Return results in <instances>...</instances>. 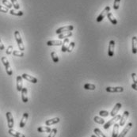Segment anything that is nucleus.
<instances>
[{
	"mask_svg": "<svg viewBox=\"0 0 137 137\" xmlns=\"http://www.w3.org/2000/svg\"><path fill=\"white\" fill-rule=\"evenodd\" d=\"M14 37H15V39H16V41H17V46L19 48V50L23 52L25 50V46H24V44L22 42V40H21V34L19 33V31H15L14 32Z\"/></svg>",
	"mask_w": 137,
	"mask_h": 137,
	"instance_id": "obj_1",
	"label": "nucleus"
},
{
	"mask_svg": "<svg viewBox=\"0 0 137 137\" xmlns=\"http://www.w3.org/2000/svg\"><path fill=\"white\" fill-rule=\"evenodd\" d=\"M2 63H3L4 67L6 68V71H7V73L8 75H12V74H13V71H12L11 70V67H10V63L8 61V59H7V57L5 56H3L2 57Z\"/></svg>",
	"mask_w": 137,
	"mask_h": 137,
	"instance_id": "obj_2",
	"label": "nucleus"
},
{
	"mask_svg": "<svg viewBox=\"0 0 137 137\" xmlns=\"http://www.w3.org/2000/svg\"><path fill=\"white\" fill-rule=\"evenodd\" d=\"M121 117V115L117 114L116 116H114L113 117H112L110 121H109L107 123H105V124L104 125V128H105V129H108V128H109V127L112 126V124H114L116 121H117L118 120H120Z\"/></svg>",
	"mask_w": 137,
	"mask_h": 137,
	"instance_id": "obj_3",
	"label": "nucleus"
},
{
	"mask_svg": "<svg viewBox=\"0 0 137 137\" xmlns=\"http://www.w3.org/2000/svg\"><path fill=\"white\" fill-rule=\"evenodd\" d=\"M109 11H110V7H106L102 10V13H101V14L98 16V17H97V21H98V22H101V21H102L105 18V17L107 16V14L109 13Z\"/></svg>",
	"mask_w": 137,
	"mask_h": 137,
	"instance_id": "obj_4",
	"label": "nucleus"
},
{
	"mask_svg": "<svg viewBox=\"0 0 137 137\" xmlns=\"http://www.w3.org/2000/svg\"><path fill=\"white\" fill-rule=\"evenodd\" d=\"M74 29V26H63V27H60L59 29H58L56 31V34H60L65 32H68V31H72Z\"/></svg>",
	"mask_w": 137,
	"mask_h": 137,
	"instance_id": "obj_5",
	"label": "nucleus"
},
{
	"mask_svg": "<svg viewBox=\"0 0 137 137\" xmlns=\"http://www.w3.org/2000/svg\"><path fill=\"white\" fill-rule=\"evenodd\" d=\"M105 90L109 93H121L124 91V88L122 86H117V87H111L108 86Z\"/></svg>",
	"mask_w": 137,
	"mask_h": 137,
	"instance_id": "obj_6",
	"label": "nucleus"
},
{
	"mask_svg": "<svg viewBox=\"0 0 137 137\" xmlns=\"http://www.w3.org/2000/svg\"><path fill=\"white\" fill-rule=\"evenodd\" d=\"M6 116H7V124H8V128H13L14 127V118L13 116H12V113L10 112H7L6 113Z\"/></svg>",
	"mask_w": 137,
	"mask_h": 137,
	"instance_id": "obj_7",
	"label": "nucleus"
},
{
	"mask_svg": "<svg viewBox=\"0 0 137 137\" xmlns=\"http://www.w3.org/2000/svg\"><path fill=\"white\" fill-rule=\"evenodd\" d=\"M114 49H115V41L110 40L109 44V49H108V55L109 57H112L114 56Z\"/></svg>",
	"mask_w": 137,
	"mask_h": 137,
	"instance_id": "obj_8",
	"label": "nucleus"
},
{
	"mask_svg": "<svg viewBox=\"0 0 137 137\" xmlns=\"http://www.w3.org/2000/svg\"><path fill=\"white\" fill-rule=\"evenodd\" d=\"M132 123H128L127 125L124 127V128L122 130V132L118 135V136L117 137H124L126 135V134L129 132V130L132 128Z\"/></svg>",
	"mask_w": 137,
	"mask_h": 137,
	"instance_id": "obj_9",
	"label": "nucleus"
},
{
	"mask_svg": "<svg viewBox=\"0 0 137 137\" xmlns=\"http://www.w3.org/2000/svg\"><path fill=\"white\" fill-rule=\"evenodd\" d=\"M128 116H129L128 111H124L123 115L121 116V117L120 119V124H119V125H120V126H124V124H125V122H126V121H127Z\"/></svg>",
	"mask_w": 137,
	"mask_h": 137,
	"instance_id": "obj_10",
	"label": "nucleus"
},
{
	"mask_svg": "<svg viewBox=\"0 0 137 137\" xmlns=\"http://www.w3.org/2000/svg\"><path fill=\"white\" fill-rule=\"evenodd\" d=\"M121 106H122V105L121 104V103H117L116 105H115V106H114V108L112 109V110L111 111V112H110V116L111 117H113L114 116H116L117 113H118V112H119V110L121 109Z\"/></svg>",
	"mask_w": 137,
	"mask_h": 137,
	"instance_id": "obj_11",
	"label": "nucleus"
},
{
	"mask_svg": "<svg viewBox=\"0 0 137 137\" xmlns=\"http://www.w3.org/2000/svg\"><path fill=\"white\" fill-rule=\"evenodd\" d=\"M21 77L24 79H26L29 82H31L33 83H37V79L35 78V77L33 76H31V75H29L27 74H22L21 75Z\"/></svg>",
	"mask_w": 137,
	"mask_h": 137,
	"instance_id": "obj_12",
	"label": "nucleus"
},
{
	"mask_svg": "<svg viewBox=\"0 0 137 137\" xmlns=\"http://www.w3.org/2000/svg\"><path fill=\"white\" fill-rule=\"evenodd\" d=\"M132 51L133 54L137 53V37H133L132 39Z\"/></svg>",
	"mask_w": 137,
	"mask_h": 137,
	"instance_id": "obj_13",
	"label": "nucleus"
},
{
	"mask_svg": "<svg viewBox=\"0 0 137 137\" xmlns=\"http://www.w3.org/2000/svg\"><path fill=\"white\" fill-rule=\"evenodd\" d=\"M28 118H29V113H28V112H25V113L23 114L22 118H21V122H20V128H22L25 127L26 124L27 122Z\"/></svg>",
	"mask_w": 137,
	"mask_h": 137,
	"instance_id": "obj_14",
	"label": "nucleus"
},
{
	"mask_svg": "<svg viewBox=\"0 0 137 137\" xmlns=\"http://www.w3.org/2000/svg\"><path fill=\"white\" fill-rule=\"evenodd\" d=\"M16 81H17V90L20 92V91H21L22 88H23V86H22V77L20 75L17 76Z\"/></svg>",
	"mask_w": 137,
	"mask_h": 137,
	"instance_id": "obj_15",
	"label": "nucleus"
},
{
	"mask_svg": "<svg viewBox=\"0 0 137 137\" xmlns=\"http://www.w3.org/2000/svg\"><path fill=\"white\" fill-rule=\"evenodd\" d=\"M21 100L23 102H28V95H27V89L23 87L21 90Z\"/></svg>",
	"mask_w": 137,
	"mask_h": 137,
	"instance_id": "obj_16",
	"label": "nucleus"
},
{
	"mask_svg": "<svg viewBox=\"0 0 137 137\" xmlns=\"http://www.w3.org/2000/svg\"><path fill=\"white\" fill-rule=\"evenodd\" d=\"M8 132H9V134H10L11 135H13L14 137H26V135L24 134L18 132H16V131H14L13 128H10Z\"/></svg>",
	"mask_w": 137,
	"mask_h": 137,
	"instance_id": "obj_17",
	"label": "nucleus"
},
{
	"mask_svg": "<svg viewBox=\"0 0 137 137\" xmlns=\"http://www.w3.org/2000/svg\"><path fill=\"white\" fill-rule=\"evenodd\" d=\"M59 117H56V118H52V119H50V120H47L45 121V124L47 126H50V125H52V124H57L59 122Z\"/></svg>",
	"mask_w": 137,
	"mask_h": 137,
	"instance_id": "obj_18",
	"label": "nucleus"
},
{
	"mask_svg": "<svg viewBox=\"0 0 137 137\" xmlns=\"http://www.w3.org/2000/svg\"><path fill=\"white\" fill-rule=\"evenodd\" d=\"M63 42L60 40H49L47 42V45L48 46H60L62 45Z\"/></svg>",
	"mask_w": 137,
	"mask_h": 137,
	"instance_id": "obj_19",
	"label": "nucleus"
},
{
	"mask_svg": "<svg viewBox=\"0 0 137 137\" xmlns=\"http://www.w3.org/2000/svg\"><path fill=\"white\" fill-rule=\"evenodd\" d=\"M73 35L72 32L71 31H68V32H65V33H60L59 34V40H62V39H65V38H68L70 37Z\"/></svg>",
	"mask_w": 137,
	"mask_h": 137,
	"instance_id": "obj_20",
	"label": "nucleus"
},
{
	"mask_svg": "<svg viewBox=\"0 0 137 137\" xmlns=\"http://www.w3.org/2000/svg\"><path fill=\"white\" fill-rule=\"evenodd\" d=\"M70 42L69 41V39L68 38H65L64 40H63V42L62 44V49H61V51L63 52H66L67 51V47H68V43Z\"/></svg>",
	"mask_w": 137,
	"mask_h": 137,
	"instance_id": "obj_21",
	"label": "nucleus"
},
{
	"mask_svg": "<svg viewBox=\"0 0 137 137\" xmlns=\"http://www.w3.org/2000/svg\"><path fill=\"white\" fill-rule=\"evenodd\" d=\"M119 128H120V125L118 124H114L113 126V131H112V137H117L119 135Z\"/></svg>",
	"mask_w": 137,
	"mask_h": 137,
	"instance_id": "obj_22",
	"label": "nucleus"
},
{
	"mask_svg": "<svg viewBox=\"0 0 137 137\" xmlns=\"http://www.w3.org/2000/svg\"><path fill=\"white\" fill-rule=\"evenodd\" d=\"M107 17H108V18H109V20L110 21V22L112 24V25H117V20L115 18V17L113 16V14H112V13H109L107 14Z\"/></svg>",
	"mask_w": 137,
	"mask_h": 137,
	"instance_id": "obj_23",
	"label": "nucleus"
},
{
	"mask_svg": "<svg viewBox=\"0 0 137 137\" xmlns=\"http://www.w3.org/2000/svg\"><path fill=\"white\" fill-rule=\"evenodd\" d=\"M51 130L49 127H39L37 128L38 132H50Z\"/></svg>",
	"mask_w": 137,
	"mask_h": 137,
	"instance_id": "obj_24",
	"label": "nucleus"
},
{
	"mask_svg": "<svg viewBox=\"0 0 137 137\" xmlns=\"http://www.w3.org/2000/svg\"><path fill=\"white\" fill-rule=\"evenodd\" d=\"M84 89L88 90H94L96 89V86L94 84H90V83H86L84 85Z\"/></svg>",
	"mask_w": 137,
	"mask_h": 137,
	"instance_id": "obj_25",
	"label": "nucleus"
},
{
	"mask_svg": "<svg viewBox=\"0 0 137 137\" xmlns=\"http://www.w3.org/2000/svg\"><path fill=\"white\" fill-rule=\"evenodd\" d=\"M94 122H96L97 124H105V120H104V119L101 118V117H99L98 116H95L94 117Z\"/></svg>",
	"mask_w": 137,
	"mask_h": 137,
	"instance_id": "obj_26",
	"label": "nucleus"
},
{
	"mask_svg": "<svg viewBox=\"0 0 137 137\" xmlns=\"http://www.w3.org/2000/svg\"><path fill=\"white\" fill-rule=\"evenodd\" d=\"M94 132L95 133V135H96L98 137H106L99 128H95V129L94 130Z\"/></svg>",
	"mask_w": 137,
	"mask_h": 137,
	"instance_id": "obj_27",
	"label": "nucleus"
},
{
	"mask_svg": "<svg viewBox=\"0 0 137 137\" xmlns=\"http://www.w3.org/2000/svg\"><path fill=\"white\" fill-rule=\"evenodd\" d=\"M9 12H10V14L14 15V16H22L23 15V12L22 11H16L14 10H10Z\"/></svg>",
	"mask_w": 137,
	"mask_h": 137,
	"instance_id": "obj_28",
	"label": "nucleus"
},
{
	"mask_svg": "<svg viewBox=\"0 0 137 137\" xmlns=\"http://www.w3.org/2000/svg\"><path fill=\"white\" fill-rule=\"evenodd\" d=\"M51 56H52V59L54 63H58L59 62V57L57 56V54L56 52H51Z\"/></svg>",
	"mask_w": 137,
	"mask_h": 137,
	"instance_id": "obj_29",
	"label": "nucleus"
},
{
	"mask_svg": "<svg viewBox=\"0 0 137 137\" xmlns=\"http://www.w3.org/2000/svg\"><path fill=\"white\" fill-rule=\"evenodd\" d=\"M11 4L14 7L15 10H18L20 8V6H19V4H18V3H17V0H11Z\"/></svg>",
	"mask_w": 137,
	"mask_h": 137,
	"instance_id": "obj_30",
	"label": "nucleus"
},
{
	"mask_svg": "<svg viewBox=\"0 0 137 137\" xmlns=\"http://www.w3.org/2000/svg\"><path fill=\"white\" fill-rule=\"evenodd\" d=\"M13 55L14 56H18V57H22V56H24V53H23V52H21V51H14L13 52Z\"/></svg>",
	"mask_w": 137,
	"mask_h": 137,
	"instance_id": "obj_31",
	"label": "nucleus"
},
{
	"mask_svg": "<svg viewBox=\"0 0 137 137\" xmlns=\"http://www.w3.org/2000/svg\"><path fill=\"white\" fill-rule=\"evenodd\" d=\"M75 46V42H71L69 44H68V47H67V51L68 52H72V50L74 49V48Z\"/></svg>",
	"mask_w": 137,
	"mask_h": 137,
	"instance_id": "obj_32",
	"label": "nucleus"
},
{
	"mask_svg": "<svg viewBox=\"0 0 137 137\" xmlns=\"http://www.w3.org/2000/svg\"><path fill=\"white\" fill-rule=\"evenodd\" d=\"M120 3H121V0H114V3H113V9L114 10H118L120 7Z\"/></svg>",
	"mask_w": 137,
	"mask_h": 137,
	"instance_id": "obj_33",
	"label": "nucleus"
},
{
	"mask_svg": "<svg viewBox=\"0 0 137 137\" xmlns=\"http://www.w3.org/2000/svg\"><path fill=\"white\" fill-rule=\"evenodd\" d=\"M3 3L4 6H6V7L8 8V9H10L13 6H12V4L8 1V0H3Z\"/></svg>",
	"mask_w": 137,
	"mask_h": 137,
	"instance_id": "obj_34",
	"label": "nucleus"
},
{
	"mask_svg": "<svg viewBox=\"0 0 137 137\" xmlns=\"http://www.w3.org/2000/svg\"><path fill=\"white\" fill-rule=\"evenodd\" d=\"M99 115L101 117H106L109 115V112L108 111H105V110H102L99 112Z\"/></svg>",
	"mask_w": 137,
	"mask_h": 137,
	"instance_id": "obj_35",
	"label": "nucleus"
},
{
	"mask_svg": "<svg viewBox=\"0 0 137 137\" xmlns=\"http://www.w3.org/2000/svg\"><path fill=\"white\" fill-rule=\"evenodd\" d=\"M57 133V129L56 128H53L51 130V132H50V134L49 135V137H55Z\"/></svg>",
	"mask_w": 137,
	"mask_h": 137,
	"instance_id": "obj_36",
	"label": "nucleus"
},
{
	"mask_svg": "<svg viewBox=\"0 0 137 137\" xmlns=\"http://www.w3.org/2000/svg\"><path fill=\"white\" fill-rule=\"evenodd\" d=\"M132 81L135 84H137V75L135 73H132Z\"/></svg>",
	"mask_w": 137,
	"mask_h": 137,
	"instance_id": "obj_37",
	"label": "nucleus"
},
{
	"mask_svg": "<svg viewBox=\"0 0 137 137\" xmlns=\"http://www.w3.org/2000/svg\"><path fill=\"white\" fill-rule=\"evenodd\" d=\"M0 12H3V13H8L9 10H8V8L4 7H3V6H0Z\"/></svg>",
	"mask_w": 137,
	"mask_h": 137,
	"instance_id": "obj_38",
	"label": "nucleus"
},
{
	"mask_svg": "<svg viewBox=\"0 0 137 137\" xmlns=\"http://www.w3.org/2000/svg\"><path fill=\"white\" fill-rule=\"evenodd\" d=\"M12 50H13V46L10 45V46L8 47V49H7V51H6V52H7V55H10L11 53H12Z\"/></svg>",
	"mask_w": 137,
	"mask_h": 137,
	"instance_id": "obj_39",
	"label": "nucleus"
},
{
	"mask_svg": "<svg viewBox=\"0 0 137 137\" xmlns=\"http://www.w3.org/2000/svg\"><path fill=\"white\" fill-rule=\"evenodd\" d=\"M5 49V47H4V44L2 43V41L1 40H0V50H4Z\"/></svg>",
	"mask_w": 137,
	"mask_h": 137,
	"instance_id": "obj_40",
	"label": "nucleus"
},
{
	"mask_svg": "<svg viewBox=\"0 0 137 137\" xmlns=\"http://www.w3.org/2000/svg\"><path fill=\"white\" fill-rule=\"evenodd\" d=\"M132 88L133 89V90H137V84H135V83L132 84Z\"/></svg>",
	"mask_w": 137,
	"mask_h": 137,
	"instance_id": "obj_41",
	"label": "nucleus"
},
{
	"mask_svg": "<svg viewBox=\"0 0 137 137\" xmlns=\"http://www.w3.org/2000/svg\"><path fill=\"white\" fill-rule=\"evenodd\" d=\"M91 137H97V136L95 135H91Z\"/></svg>",
	"mask_w": 137,
	"mask_h": 137,
	"instance_id": "obj_42",
	"label": "nucleus"
}]
</instances>
